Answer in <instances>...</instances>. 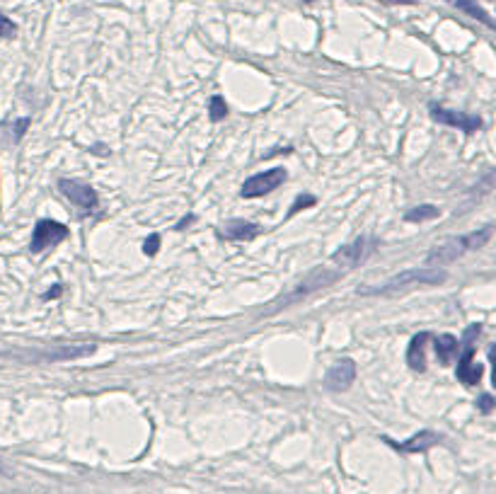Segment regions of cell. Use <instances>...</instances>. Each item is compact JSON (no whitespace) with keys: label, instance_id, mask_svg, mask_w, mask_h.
Wrapping results in <instances>:
<instances>
[{"label":"cell","instance_id":"7a4b0ae2","mask_svg":"<svg viewBox=\"0 0 496 494\" xmlns=\"http://www.w3.org/2000/svg\"><path fill=\"white\" fill-rule=\"evenodd\" d=\"M492 233H494L492 226H484L479 228V231L468 233V236L450 238V240L441 242V245H436L426 254V264H429V267H445V264L465 257V254L472 252V249L484 247L489 242V238H492Z\"/></svg>","mask_w":496,"mask_h":494},{"label":"cell","instance_id":"44dd1931","mask_svg":"<svg viewBox=\"0 0 496 494\" xmlns=\"http://www.w3.org/2000/svg\"><path fill=\"white\" fill-rule=\"evenodd\" d=\"M158 249H160V236L153 233V236H148V240L143 242V252L153 257V254H158Z\"/></svg>","mask_w":496,"mask_h":494},{"label":"cell","instance_id":"5b68a950","mask_svg":"<svg viewBox=\"0 0 496 494\" xmlns=\"http://www.w3.org/2000/svg\"><path fill=\"white\" fill-rule=\"evenodd\" d=\"M288 179L286 170L283 168H272L264 170V173L252 175L249 179H245L242 187H240V197L242 199H257L264 197V194H272L274 189H278L283 182Z\"/></svg>","mask_w":496,"mask_h":494},{"label":"cell","instance_id":"7c38bea8","mask_svg":"<svg viewBox=\"0 0 496 494\" xmlns=\"http://www.w3.org/2000/svg\"><path fill=\"white\" fill-rule=\"evenodd\" d=\"M431 339V332H419L411 337L409 346H407V366L416 373L426 371V344Z\"/></svg>","mask_w":496,"mask_h":494},{"label":"cell","instance_id":"ac0fdd59","mask_svg":"<svg viewBox=\"0 0 496 494\" xmlns=\"http://www.w3.org/2000/svg\"><path fill=\"white\" fill-rule=\"evenodd\" d=\"M209 112H211V121H223L225 116H228V105H225V100L220 95L211 97L209 102Z\"/></svg>","mask_w":496,"mask_h":494},{"label":"cell","instance_id":"ba28073f","mask_svg":"<svg viewBox=\"0 0 496 494\" xmlns=\"http://www.w3.org/2000/svg\"><path fill=\"white\" fill-rule=\"evenodd\" d=\"M68 238V228L58 221H51V218H42L37 221L32 233V242H29V252H44L48 247H56L58 242H63Z\"/></svg>","mask_w":496,"mask_h":494},{"label":"cell","instance_id":"6da1fadb","mask_svg":"<svg viewBox=\"0 0 496 494\" xmlns=\"http://www.w3.org/2000/svg\"><path fill=\"white\" fill-rule=\"evenodd\" d=\"M445 281V272L436 267H421V269H407V272L395 274L387 279L382 286H368L358 288V296H392V293L407 291L414 286H439Z\"/></svg>","mask_w":496,"mask_h":494},{"label":"cell","instance_id":"603a6c76","mask_svg":"<svg viewBox=\"0 0 496 494\" xmlns=\"http://www.w3.org/2000/svg\"><path fill=\"white\" fill-rule=\"evenodd\" d=\"M380 5H411L414 0H375Z\"/></svg>","mask_w":496,"mask_h":494},{"label":"cell","instance_id":"9a60e30c","mask_svg":"<svg viewBox=\"0 0 496 494\" xmlns=\"http://www.w3.org/2000/svg\"><path fill=\"white\" fill-rule=\"evenodd\" d=\"M445 3H450V5H453V8H458L460 12L468 15V17L477 19V22L487 24L489 29H494V19H492V15H489L487 10H484L482 5L477 3V0H445Z\"/></svg>","mask_w":496,"mask_h":494},{"label":"cell","instance_id":"ffe728a7","mask_svg":"<svg viewBox=\"0 0 496 494\" xmlns=\"http://www.w3.org/2000/svg\"><path fill=\"white\" fill-rule=\"evenodd\" d=\"M315 204H317V199L312 197V194H303V197H298L296 204L291 206V216L293 213H298V211H303V209H308V206H315Z\"/></svg>","mask_w":496,"mask_h":494},{"label":"cell","instance_id":"30bf717a","mask_svg":"<svg viewBox=\"0 0 496 494\" xmlns=\"http://www.w3.org/2000/svg\"><path fill=\"white\" fill-rule=\"evenodd\" d=\"M356 380V361L353 359H339L337 364L327 371L325 376V388L332 393H344L351 388V383Z\"/></svg>","mask_w":496,"mask_h":494},{"label":"cell","instance_id":"d6986e66","mask_svg":"<svg viewBox=\"0 0 496 494\" xmlns=\"http://www.w3.org/2000/svg\"><path fill=\"white\" fill-rule=\"evenodd\" d=\"M15 34H17V24H15L12 19L8 17V15L0 12V37H3V39H12Z\"/></svg>","mask_w":496,"mask_h":494},{"label":"cell","instance_id":"d4e9b609","mask_svg":"<svg viewBox=\"0 0 496 494\" xmlns=\"http://www.w3.org/2000/svg\"><path fill=\"white\" fill-rule=\"evenodd\" d=\"M191 221H194V216H186V218H181V221L177 223V231H184V228L189 226Z\"/></svg>","mask_w":496,"mask_h":494},{"label":"cell","instance_id":"8fae6325","mask_svg":"<svg viewBox=\"0 0 496 494\" xmlns=\"http://www.w3.org/2000/svg\"><path fill=\"white\" fill-rule=\"evenodd\" d=\"M382 441H385L387 446L395 448V451H400V453H424V451H429L431 446H436V443L441 441V436L439 434H434V432H419V434H414V436L407 439V441H402V443L392 441V439H387V436H382Z\"/></svg>","mask_w":496,"mask_h":494},{"label":"cell","instance_id":"7402d4cb","mask_svg":"<svg viewBox=\"0 0 496 494\" xmlns=\"http://www.w3.org/2000/svg\"><path fill=\"white\" fill-rule=\"evenodd\" d=\"M477 407H479V412H482V414H489V412L494 409V398H492L489 393H484L482 398H479Z\"/></svg>","mask_w":496,"mask_h":494},{"label":"cell","instance_id":"8992f818","mask_svg":"<svg viewBox=\"0 0 496 494\" xmlns=\"http://www.w3.org/2000/svg\"><path fill=\"white\" fill-rule=\"evenodd\" d=\"M375 245H378L375 238H368V236L356 238V240L348 242V245L339 247L337 252L332 254V262L337 264L339 269H356L375 252Z\"/></svg>","mask_w":496,"mask_h":494},{"label":"cell","instance_id":"484cf974","mask_svg":"<svg viewBox=\"0 0 496 494\" xmlns=\"http://www.w3.org/2000/svg\"><path fill=\"white\" fill-rule=\"evenodd\" d=\"M301 3H312V0H301Z\"/></svg>","mask_w":496,"mask_h":494},{"label":"cell","instance_id":"3957f363","mask_svg":"<svg viewBox=\"0 0 496 494\" xmlns=\"http://www.w3.org/2000/svg\"><path fill=\"white\" fill-rule=\"evenodd\" d=\"M339 279H342V269H332V267L312 269V272L308 274V276L303 279L301 283H296V288H293L288 296H283L281 301L274 303V308L269 312H276V310H281V308H288L291 303L301 301V298L310 296V293L322 291V288H330V286H334V283L339 281Z\"/></svg>","mask_w":496,"mask_h":494},{"label":"cell","instance_id":"2e32d148","mask_svg":"<svg viewBox=\"0 0 496 494\" xmlns=\"http://www.w3.org/2000/svg\"><path fill=\"white\" fill-rule=\"evenodd\" d=\"M97 346L95 344H85V346H61V349H48L42 351V361H66V359H78V356H87L92 354Z\"/></svg>","mask_w":496,"mask_h":494},{"label":"cell","instance_id":"9c48e42d","mask_svg":"<svg viewBox=\"0 0 496 494\" xmlns=\"http://www.w3.org/2000/svg\"><path fill=\"white\" fill-rule=\"evenodd\" d=\"M429 112L439 124L445 126H455V129L465 131V134H475V131L482 129V119L475 114H465V112H455V109H445L439 105H429Z\"/></svg>","mask_w":496,"mask_h":494},{"label":"cell","instance_id":"5bb4252c","mask_svg":"<svg viewBox=\"0 0 496 494\" xmlns=\"http://www.w3.org/2000/svg\"><path fill=\"white\" fill-rule=\"evenodd\" d=\"M434 339V349H436V359H439L441 366H450L455 361L460 351V342L455 339L453 335H439V337H431Z\"/></svg>","mask_w":496,"mask_h":494},{"label":"cell","instance_id":"52a82bcc","mask_svg":"<svg viewBox=\"0 0 496 494\" xmlns=\"http://www.w3.org/2000/svg\"><path fill=\"white\" fill-rule=\"evenodd\" d=\"M58 189L73 206L80 209V213H95L100 209V197L90 184H82L78 179H58Z\"/></svg>","mask_w":496,"mask_h":494},{"label":"cell","instance_id":"e0dca14e","mask_svg":"<svg viewBox=\"0 0 496 494\" xmlns=\"http://www.w3.org/2000/svg\"><path fill=\"white\" fill-rule=\"evenodd\" d=\"M441 209L434 206V204H421V206H414L411 211L405 213V221L409 223H421V221H431V218H439Z\"/></svg>","mask_w":496,"mask_h":494},{"label":"cell","instance_id":"4fadbf2b","mask_svg":"<svg viewBox=\"0 0 496 494\" xmlns=\"http://www.w3.org/2000/svg\"><path fill=\"white\" fill-rule=\"evenodd\" d=\"M259 231H262V228H259L257 223L242 221V218H233V221L220 226L218 236L225 238V240H252V238L259 236Z\"/></svg>","mask_w":496,"mask_h":494},{"label":"cell","instance_id":"cb8c5ba5","mask_svg":"<svg viewBox=\"0 0 496 494\" xmlns=\"http://www.w3.org/2000/svg\"><path fill=\"white\" fill-rule=\"evenodd\" d=\"M56 296H61V286H53L51 291L44 293V301H48V298H56Z\"/></svg>","mask_w":496,"mask_h":494},{"label":"cell","instance_id":"277c9868","mask_svg":"<svg viewBox=\"0 0 496 494\" xmlns=\"http://www.w3.org/2000/svg\"><path fill=\"white\" fill-rule=\"evenodd\" d=\"M479 332H482L479 325H470L468 330H465V339H463L465 349L458 359V371H455L458 380L465 385H477L484 376V366L479 364V361H475V339L479 337Z\"/></svg>","mask_w":496,"mask_h":494}]
</instances>
